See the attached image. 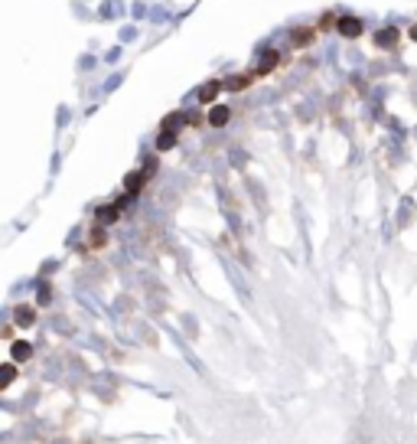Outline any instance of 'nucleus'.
<instances>
[{
  "label": "nucleus",
  "mask_w": 417,
  "mask_h": 444,
  "mask_svg": "<svg viewBox=\"0 0 417 444\" xmlns=\"http://www.w3.org/2000/svg\"><path fill=\"white\" fill-rule=\"evenodd\" d=\"M150 170H144V173H131L128 180H124V187H128V193H137V189H140V183H144V177Z\"/></svg>",
  "instance_id": "obj_3"
},
{
  "label": "nucleus",
  "mask_w": 417,
  "mask_h": 444,
  "mask_svg": "<svg viewBox=\"0 0 417 444\" xmlns=\"http://www.w3.org/2000/svg\"><path fill=\"white\" fill-rule=\"evenodd\" d=\"M114 219H118V206H108V209L98 213V222H102V226H104V222H114Z\"/></svg>",
  "instance_id": "obj_6"
},
{
  "label": "nucleus",
  "mask_w": 417,
  "mask_h": 444,
  "mask_svg": "<svg viewBox=\"0 0 417 444\" xmlns=\"http://www.w3.org/2000/svg\"><path fill=\"white\" fill-rule=\"evenodd\" d=\"M36 320V310L33 308H17V324L20 327H30Z\"/></svg>",
  "instance_id": "obj_2"
},
{
  "label": "nucleus",
  "mask_w": 417,
  "mask_h": 444,
  "mask_svg": "<svg viewBox=\"0 0 417 444\" xmlns=\"http://www.w3.org/2000/svg\"><path fill=\"white\" fill-rule=\"evenodd\" d=\"M339 30L346 36H358V33H362V23H358V20H352V17H346V20H339Z\"/></svg>",
  "instance_id": "obj_1"
},
{
  "label": "nucleus",
  "mask_w": 417,
  "mask_h": 444,
  "mask_svg": "<svg viewBox=\"0 0 417 444\" xmlns=\"http://www.w3.org/2000/svg\"><path fill=\"white\" fill-rule=\"evenodd\" d=\"M13 376H17V369H13V366H10V363H7V366H4V382H0V385L7 389V385L13 382Z\"/></svg>",
  "instance_id": "obj_8"
},
{
  "label": "nucleus",
  "mask_w": 417,
  "mask_h": 444,
  "mask_svg": "<svg viewBox=\"0 0 417 444\" xmlns=\"http://www.w3.org/2000/svg\"><path fill=\"white\" fill-rule=\"evenodd\" d=\"M33 356V346H30V343H13V359H30Z\"/></svg>",
  "instance_id": "obj_4"
},
{
  "label": "nucleus",
  "mask_w": 417,
  "mask_h": 444,
  "mask_svg": "<svg viewBox=\"0 0 417 444\" xmlns=\"http://www.w3.org/2000/svg\"><path fill=\"white\" fill-rule=\"evenodd\" d=\"M209 121H212V124H225V121H229V111H225V108H215Z\"/></svg>",
  "instance_id": "obj_7"
},
{
  "label": "nucleus",
  "mask_w": 417,
  "mask_h": 444,
  "mask_svg": "<svg viewBox=\"0 0 417 444\" xmlns=\"http://www.w3.org/2000/svg\"><path fill=\"white\" fill-rule=\"evenodd\" d=\"M277 66V52H264V59L258 62V72H271Z\"/></svg>",
  "instance_id": "obj_5"
},
{
  "label": "nucleus",
  "mask_w": 417,
  "mask_h": 444,
  "mask_svg": "<svg viewBox=\"0 0 417 444\" xmlns=\"http://www.w3.org/2000/svg\"><path fill=\"white\" fill-rule=\"evenodd\" d=\"M411 36H414V40H417V26H414V33H411Z\"/></svg>",
  "instance_id": "obj_10"
},
{
  "label": "nucleus",
  "mask_w": 417,
  "mask_h": 444,
  "mask_svg": "<svg viewBox=\"0 0 417 444\" xmlns=\"http://www.w3.org/2000/svg\"><path fill=\"white\" fill-rule=\"evenodd\" d=\"M215 92H219V86H205L203 92H199V102H209V98H215Z\"/></svg>",
  "instance_id": "obj_9"
}]
</instances>
